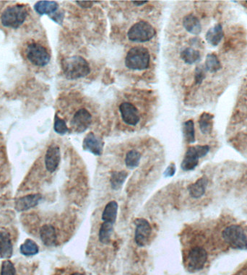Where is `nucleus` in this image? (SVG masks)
<instances>
[{"label":"nucleus","instance_id":"1","mask_svg":"<svg viewBox=\"0 0 247 275\" xmlns=\"http://www.w3.org/2000/svg\"><path fill=\"white\" fill-rule=\"evenodd\" d=\"M63 73L68 79H78L85 78L90 73L88 61L81 56H72L62 61Z\"/></svg>","mask_w":247,"mask_h":275},{"label":"nucleus","instance_id":"2","mask_svg":"<svg viewBox=\"0 0 247 275\" xmlns=\"http://www.w3.org/2000/svg\"><path fill=\"white\" fill-rule=\"evenodd\" d=\"M150 55L149 51L143 46H135L127 52L125 65L131 70L142 71L148 68Z\"/></svg>","mask_w":247,"mask_h":275},{"label":"nucleus","instance_id":"3","mask_svg":"<svg viewBox=\"0 0 247 275\" xmlns=\"http://www.w3.org/2000/svg\"><path fill=\"white\" fill-rule=\"evenodd\" d=\"M28 16V10L23 4H15L7 7L1 16V22L6 28H17L25 22Z\"/></svg>","mask_w":247,"mask_h":275},{"label":"nucleus","instance_id":"4","mask_svg":"<svg viewBox=\"0 0 247 275\" xmlns=\"http://www.w3.org/2000/svg\"><path fill=\"white\" fill-rule=\"evenodd\" d=\"M156 31L153 25L146 21H139L134 24L127 33L129 40L135 43H145L156 36Z\"/></svg>","mask_w":247,"mask_h":275},{"label":"nucleus","instance_id":"5","mask_svg":"<svg viewBox=\"0 0 247 275\" xmlns=\"http://www.w3.org/2000/svg\"><path fill=\"white\" fill-rule=\"evenodd\" d=\"M223 238L230 247L247 250V238L244 230L239 225H230L223 231Z\"/></svg>","mask_w":247,"mask_h":275},{"label":"nucleus","instance_id":"6","mask_svg":"<svg viewBox=\"0 0 247 275\" xmlns=\"http://www.w3.org/2000/svg\"><path fill=\"white\" fill-rule=\"evenodd\" d=\"M209 151L210 147L208 145H197L189 147L181 164L182 170L185 171L194 170L198 165L199 159L207 156Z\"/></svg>","mask_w":247,"mask_h":275},{"label":"nucleus","instance_id":"7","mask_svg":"<svg viewBox=\"0 0 247 275\" xmlns=\"http://www.w3.org/2000/svg\"><path fill=\"white\" fill-rule=\"evenodd\" d=\"M26 57L28 61L37 67H45L49 64L51 56L47 49L37 43L28 44L26 49Z\"/></svg>","mask_w":247,"mask_h":275},{"label":"nucleus","instance_id":"8","mask_svg":"<svg viewBox=\"0 0 247 275\" xmlns=\"http://www.w3.org/2000/svg\"><path fill=\"white\" fill-rule=\"evenodd\" d=\"M207 260V253L206 249L200 246L191 249L186 258V266L191 273L200 271L204 267Z\"/></svg>","mask_w":247,"mask_h":275},{"label":"nucleus","instance_id":"9","mask_svg":"<svg viewBox=\"0 0 247 275\" xmlns=\"http://www.w3.org/2000/svg\"><path fill=\"white\" fill-rule=\"evenodd\" d=\"M92 117L91 114L85 108L79 109L72 118L70 124L71 127L77 133H82L85 132L91 125Z\"/></svg>","mask_w":247,"mask_h":275},{"label":"nucleus","instance_id":"10","mask_svg":"<svg viewBox=\"0 0 247 275\" xmlns=\"http://www.w3.org/2000/svg\"><path fill=\"white\" fill-rule=\"evenodd\" d=\"M136 226L135 231V241L138 246L143 247L147 244L151 235L152 228L148 221L144 218H138L135 221Z\"/></svg>","mask_w":247,"mask_h":275},{"label":"nucleus","instance_id":"11","mask_svg":"<svg viewBox=\"0 0 247 275\" xmlns=\"http://www.w3.org/2000/svg\"><path fill=\"white\" fill-rule=\"evenodd\" d=\"M120 111L124 122L127 125L134 127L138 125L141 121L139 111L132 103L129 102L122 103L120 106Z\"/></svg>","mask_w":247,"mask_h":275},{"label":"nucleus","instance_id":"12","mask_svg":"<svg viewBox=\"0 0 247 275\" xmlns=\"http://www.w3.org/2000/svg\"><path fill=\"white\" fill-rule=\"evenodd\" d=\"M103 145L104 142L102 138L96 136L93 132H89L82 142V148L84 150L97 156H102L103 153Z\"/></svg>","mask_w":247,"mask_h":275},{"label":"nucleus","instance_id":"13","mask_svg":"<svg viewBox=\"0 0 247 275\" xmlns=\"http://www.w3.org/2000/svg\"><path fill=\"white\" fill-rule=\"evenodd\" d=\"M42 199L40 194H32L18 198L15 202V209L18 212H24L36 207Z\"/></svg>","mask_w":247,"mask_h":275},{"label":"nucleus","instance_id":"14","mask_svg":"<svg viewBox=\"0 0 247 275\" xmlns=\"http://www.w3.org/2000/svg\"><path fill=\"white\" fill-rule=\"evenodd\" d=\"M61 160V153L60 147L57 145H51L46 150L45 155V166L49 172L54 173L57 169Z\"/></svg>","mask_w":247,"mask_h":275},{"label":"nucleus","instance_id":"15","mask_svg":"<svg viewBox=\"0 0 247 275\" xmlns=\"http://www.w3.org/2000/svg\"><path fill=\"white\" fill-rule=\"evenodd\" d=\"M40 238L44 246L52 247L56 246L57 241V231L51 224H45L41 228Z\"/></svg>","mask_w":247,"mask_h":275},{"label":"nucleus","instance_id":"16","mask_svg":"<svg viewBox=\"0 0 247 275\" xmlns=\"http://www.w3.org/2000/svg\"><path fill=\"white\" fill-rule=\"evenodd\" d=\"M13 254V246L10 234L6 231L0 232V257L1 258H11Z\"/></svg>","mask_w":247,"mask_h":275},{"label":"nucleus","instance_id":"17","mask_svg":"<svg viewBox=\"0 0 247 275\" xmlns=\"http://www.w3.org/2000/svg\"><path fill=\"white\" fill-rule=\"evenodd\" d=\"M34 10L40 15H48L52 16L57 13L59 9L58 3L54 1H39L34 6Z\"/></svg>","mask_w":247,"mask_h":275},{"label":"nucleus","instance_id":"18","mask_svg":"<svg viewBox=\"0 0 247 275\" xmlns=\"http://www.w3.org/2000/svg\"><path fill=\"white\" fill-rule=\"evenodd\" d=\"M224 38V29L221 23L216 24L206 33V39L209 44L217 46Z\"/></svg>","mask_w":247,"mask_h":275},{"label":"nucleus","instance_id":"19","mask_svg":"<svg viewBox=\"0 0 247 275\" xmlns=\"http://www.w3.org/2000/svg\"><path fill=\"white\" fill-rule=\"evenodd\" d=\"M183 26L187 32L193 35H199L202 31L200 20L192 14L187 15L184 18Z\"/></svg>","mask_w":247,"mask_h":275},{"label":"nucleus","instance_id":"20","mask_svg":"<svg viewBox=\"0 0 247 275\" xmlns=\"http://www.w3.org/2000/svg\"><path fill=\"white\" fill-rule=\"evenodd\" d=\"M207 183H208V181H207V178L206 177H202L200 179L197 180L195 183L189 185V187H188V191H189L190 196L194 199H198V198L203 196L205 192H206Z\"/></svg>","mask_w":247,"mask_h":275},{"label":"nucleus","instance_id":"21","mask_svg":"<svg viewBox=\"0 0 247 275\" xmlns=\"http://www.w3.org/2000/svg\"><path fill=\"white\" fill-rule=\"evenodd\" d=\"M118 204L115 201H111L106 204L102 213V220L103 222L115 223L118 213Z\"/></svg>","mask_w":247,"mask_h":275},{"label":"nucleus","instance_id":"22","mask_svg":"<svg viewBox=\"0 0 247 275\" xmlns=\"http://www.w3.org/2000/svg\"><path fill=\"white\" fill-rule=\"evenodd\" d=\"M214 116L209 113H203L199 119V126L203 135H210L213 129Z\"/></svg>","mask_w":247,"mask_h":275},{"label":"nucleus","instance_id":"23","mask_svg":"<svg viewBox=\"0 0 247 275\" xmlns=\"http://www.w3.org/2000/svg\"><path fill=\"white\" fill-rule=\"evenodd\" d=\"M114 223L109 222H103L99 229V238L101 243L108 244L111 240L113 231H114Z\"/></svg>","mask_w":247,"mask_h":275},{"label":"nucleus","instance_id":"24","mask_svg":"<svg viewBox=\"0 0 247 275\" xmlns=\"http://www.w3.org/2000/svg\"><path fill=\"white\" fill-rule=\"evenodd\" d=\"M180 57L185 63L187 64H195L201 59L200 52L190 47L184 49L181 52Z\"/></svg>","mask_w":247,"mask_h":275},{"label":"nucleus","instance_id":"25","mask_svg":"<svg viewBox=\"0 0 247 275\" xmlns=\"http://www.w3.org/2000/svg\"><path fill=\"white\" fill-rule=\"evenodd\" d=\"M205 68L206 71L210 73H215L222 69L221 61L215 54H209L206 57Z\"/></svg>","mask_w":247,"mask_h":275},{"label":"nucleus","instance_id":"26","mask_svg":"<svg viewBox=\"0 0 247 275\" xmlns=\"http://www.w3.org/2000/svg\"><path fill=\"white\" fill-rule=\"evenodd\" d=\"M20 251L22 255L25 256H32L37 255L39 252V247L37 243L31 239H27L21 245Z\"/></svg>","mask_w":247,"mask_h":275},{"label":"nucleus","instance_id":"27","mask_svg":"<svg viewBox=\"0 0 247 275\" xmlns=\"http://www.w3.org/2000/svg\"><path fill=\"white\" fill-rule=\"evenodd\" d=\"M128 177V173L124 171H114L110 178L111 188L114 190H118L123 186Z\"/></svg>","mask_w":247,"mask_h":275},{"label":"nucleus","instance_id":"28","mask_svg":"<svg viewBox=\"0 0 247 275\" xmlns=\"http://www.w3.org/2000/svg\"><path fill=\"white\" fill-rule=\"evenodd\" d=\"M141 153L136 150H129L125 157V164L129 168H135L138 167L141 162Z\"/></svg>","mask_w":247,"mask_h":275},{"label":"nucleus","instance_id":"29","mask_svg":"<svg viewBox=\"0 0 247 275\" xmlns=\"http://www.w3.org/2000/svg\"><path fill=\"white\" fill-rule=\"evenodd\" d=\"M183 135L185 140L187 143L195 142V131L194 124L192 120H188L183 124Z\"/></svg>","mask_w":247,"mask_h":275},{"label":"nucleus","instance_id":"30","mask_svg":"<svg viewBox=\"0 0 247 275\" xmlns=\"http://www.w3.org/2000/svg\"><path fill=\"white\" fill-rule=\"evenodd\" d=\"M54 129L55 132L60 135H66L69 132V128L66 124V121L59 117L57 114H56L54 117Z\"/></svg>","mask_w":247,"mask_h":275},{"label":"nucleus","instance_id":"31","mask_svg":"<svg viewBox=\"0 0 247 275\" xmlns=\"http://www.w3.org/2000/svg\"><path fill=\"white\" fill-rule=\"evenodd\" d=\"M1 275H17L16 267L10 260H5L1 264Z\"/></svg>","mask_w":247,"mask_h":275},{"label":"nucleus","instance_id":"32","mask_svg":"<svg viewBox=\"0 0 247 275\" xmlns=\"http://www.w3.org/2000/svg\"><path fill=\"white\" fill-rule=\"evenodd\" d=\"M206 78V70L203 66L196 67L194 73V79L196 85H200Z\"/></svg>","mask_w":247,"mask_h":275},{"label":"nucleus","instance_id":"33","mask_svg":"<svg viewBox=\"0 0 247 275\" xmlns=\"http://www.w3.org/2000/svg\"><path fill=\"white\" fill-rule=\"evenodd\" d=\"M176 173V165L174 163H171V165H168V168L164 171V177H174Z\"/></svg>","mask_w":247,"mask_h":275},{"label":"nucleus","instance_id":"34","mask_svg":"<svg viewBox=\"0 0 247 275\" xmlns=\"http://www.w3.org/2000/svg\"><path fill=\"white\" fill-rule=\"evenodd\" d=\"M51 19L53 20L54 22H57L58 24H62L63 22V19H64V13H54L52 15Z\"/></svg>","mask_w":247,"mask_h":275},{"label":"nucleus","instance_id":"35","mask_svg":"<svg viewBox=\"0 0 247 275\" xmlns=\"http://www.w3.org/2000/svg\"><path fill=\"white\" fill-rule=\"evenodd\" d=\"M98 1H76L77 4L81 6L82 8H90L94 3Z\"/></svg>","mask_w":247,"mask_h":275},{"label":"nucleus","instance_id":"36","mask_svg":"<svg viewBox=\"0 0 247 275\" xmlns=\"http://www.w3.org/2000/svg\"><path fill=\"white\" fill-rule=\"evenodd\" d=\"M132 3L136 6L143 5L144 4L147 3V1H132Z\"/></svg>","mask_w":247,"mask_h":275},{"label":"nucleus","instance_id":"37","mask_svg":"<svg viewBox=\"0 0 247 275\" xmlns=\"http://www.w3.org/2000/svg\"><path fill=\"white\" fill-rule=\"evenodd\" d=\"M71 275H84L82 274H81V273H74V274Z\"/></svg>","mask_w":247,"mask_h":275},{"label":"nucleus","instance_id":"38","mask_svg":"<svg viewBox=\"0 0 247 275\" xmlns=\"http://www.w3.org/2000/svg\"></svg>","mask_w":247,"mask_h":275}]
</instances>
